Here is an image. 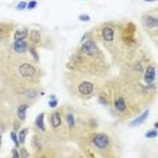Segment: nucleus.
<instances>
[{"instance_id":"obj_1","label":"nucleus","mask_w":158,"mask_h":158,"mask_svg":"<svg viewBox=\"0 0 158 158\" xmlns=\"http://www.w3.org/2000/svg\"><path fill=\"white\" fill-rule=\"evenodd\" d=\"M18 74L24 81L37 82L39 80V77H41V70H38L33 64L23 61L22 64L18 65Z\"/></svg>"},{"instance_id":"obj_2","label":"nucleus","mask_w":158,"mask_h":158,"mask_svg":"<svg viewBox=\"0 0 158 158\" xmlns=\"http://www.w3.org/2000/svg\"><path fill=\"white\" fill-rule=\"evenodd\" d=\"M141 22H142V27L145 28L149 34V37L153 38V41L157 39V33H158V16L157 12H146L143 14L141 18Z\"/></svg>"},{"instance_id":"obj_3","label":"nucleus","mask_w":158,"mask_h":158,"mask_svg":"<svg viewBox=\"0 0 158 158\" xmlns=\"http://www.w3.org/2000/svg\"><path fill=\"white\" fill-rule=\"evenodd\" d=\"M91 142H92V145L96 147V150H99V152L110 150L111 143H112L111 136L108 134H106V132H95V134H92Z\"/></svg>"},{"instance_id":"obj_4","label":"nucleus","mask_w":158,"mask_h":158,"mask_svg":"<svg viewBox=\"0 0 158 158\" xmlns=\"http://www.w3.org/2000/svg\"><path fill=\"white\" fill-rule=\"evenodd\" d=\"M95 93V82L84 80L77 84V96L81 99H91Z\"/></svg>"},{"instance_id":"obj_5","label":"nucleus","mask_w":158,"mask_h":158,"mask_svg":"<svg viewBox=\"0 0 158 158\" xmlns=\"http://www.w3.org/2000/svg\"><path fill=\"white\" fill-rule=\"evenodd\" d=\"M100 37L104 41V44L107 45H112L114 41H115V27H114V23H104L102 24L100 27Z\"/></svg>"},{"instance_id":"obj_6","label":"nucleus","mask_w":158,"mask_h":158,"mask_svg":"<svg viewBox=\"0 0 158 158\" xmlns=\"http://www.w3.org/2000/svg\"><path fill=\"white\" fill-rule=\"evenodd\" d=\"M62 114H64L62 110H57V111H53V112L49 115L50 126H52V128L54 131H58L60 128L62 127Z\"/></svg>"},{"instance_id":"obj_7","label":"nucleus","mask_w":158,"mask_h":158,"mask_svg":"<svg viewBox=\"0 0 158 158\" xmlns=\"http://www.w3.org/2000/svg\"><path fill=\"white\" fill-rule=\"evenodd\" d=\"M27 38L30 39V42H28L30 45L41 46L42 44H44V34H42V31L38 30V28H31V30L28 31Z\"/></svg>"},{"instance_id":"obj_8","label":"nucleus","mask_w":158,"mask_h":158,"mask_svg":"<svg viewBox=\"0 0 158 158\" xmlns=\"http://www.w3.org/2000/svg\"><path fill=\"white\" fill-rule=\"evenodd\" d=\"M156 77H157V70H156V65L154 64H149L145 70H143V80L145 84H153L156 82Z\"/></svg>"},{"instance_id":"obj_9","label":"nucleus","mask_w":158,"mask_h":158,"mask_svg":"<svg viewBox=\"0 0 158 158\" xmlns=\"http://www.w3.org/2000/svg\"><path fill=\"white\" fill-rule=\"evenodd\" d=\"M28 46H30V44H28L26 39H18V41H14L12 50L16 54H24V53H27Z\"/></svg>"},{"instance_id":"obj_10","label":"nucleus","mask_w":158,"mask_h":158,"mask_svg":"<svg viewBox=\"0 0 158 158\" xmlns=\"http://www.w3.org/2000/svg\"><path fill=\"white\" fill-rule=\"evenodd\" d=\"M11 30H12V23L0 22V41H4V39L10 38Z\"/></svg>"},{"instance_id":"obj_11","label":"nucleus","mask_w":158,"mask_h":158,"mask_svg":"<svg viewBox=\"0 0 158 158\" xmlns=\"http://www.w3.org/2000/svg\"><path fill=\"white\" fill-rule=\"evenodd\" d=\"M149 115H150V110H145L142 114H139L138 116L135 118L134 120H131V123H130V126L131 127H135V126H139V124H142L143 122H145L147 118H149Z\"/></svg>"},{"instance_id":"obj_12","label":"nucleus","mask_w":158,"mask_h":158,"mask_svg":"<svg viewBox=\"0 0 158 158\" xmlns=\"http://www.w3.org/2000/svg\"><path fill=\"white\" fill-rule=\"evenodd\" d=\"M27 110H28V104L27 103H22L18 106V110H16V116L20 122H24L26 120V114H27Z\"/></svg>"},{"instance_id":"obj_13","label":"nucleus","mask_w":158,"mask_h":158,"mask_svg":"<svg viewBox=\"0 0 158 158\" xmlns=\"http://www.w3.org/2000/svg\"><path fill=\"white\" fill-rule=\"evenodd\" d=\"M65 120H66V126H68V130L73 131L74 127H76V119H74V114L68 111L65 114Z\"/></svg>"},{"instance_id":"obj_14","label":"nucleus","mask_w":158,"mask_h":158,"mask_svg":"<svg viewBox=\"0 0 158 158\" xmlns=\"http://www.w3.org/2000/svg\"><path fill=\"white\" fill-rule=\"evenodd\" d=\"M31 147H33L35 152H38V153H41L42 150H44V146H42V141H41V138H39L38 134H35V135L33 136V139H31Z\"/></svg>"},{"instance_id":"obj_15","label":"nucleus","mask_w":158,"mask_h":158,"mask_svg":"<svg viewBox=\"0 0 158 158\" xmlns=\"http://www.w3.org/2000/svg\"><path fill=\"white\" fill-rule=\"evenodd\" d=\"M28 37V28L22 27V28H18L14 33V41H18V39H27Z\"/></svg>"},{"instance_id":"obj_16","label":"nucleus","mask_w":158,"mask_h":158,"mask_svg":"<svg viewBox=\"0 0 158 158\" xmlns=\"http://www.w3.org/2000/svg\"><path fill=\"white\" fill-rule=\"evenodd\" d=\"M35 127H37V130L45 132L46 131V127H45V114L41 112L37 116V119H35Z\"/></svg>"},{"instance_id":"obj_17","label":"nucleus","mask_w":158,"mask_h":158,"mask_svg":"<svg viewBox=\"0 0 158 158\" xmlns=\"http://www.w3.org/2000/svg\"><path fill=\"white\" fill-rule=\"evenodd\" d=\"M28 54L31 56V58L34 60V62L35 64H39V54H38V49H37V46H34V45H30L28 46Z\"/></svg>"},{"instance_id":"obj_18","label":"nucleus","mask_w":158,"mask_h":158,"mask_svg":"<svg viewBox=\"0 0 158 158\" xmlns=\"http://www.w3.org/2000/svg\"><path fill=\"white\" fill-rule=\"evenodd\" d=\"M28 128L27 127H23L22 130H19V132H18V139H19V145L22 146L24 145V142H26V138H27V134H28Z\"/></svg>"},{"instance_id":"obj_19","label":"nucleus","mask_w":158,"mask_h":158,"mask_svg":"<svg viewBox=\"0 0 158 158\" xmlns=\"http://www.w3.org/2000/svg\"><path fill=\"white\" fill-rule=\"evenodd\" d=\"M10 136H11V139H12V142H14V145H15V147H19V139H18V134H16V131H11L10 132Z\"/></svg>"},{"instance_id":"obj_20","label":"nucleus","mask_w":158,"mask_h":158,"mask_svg":"<svg viewBox=\"0 0 158 158\" xmlns=\"http://www.w3.org/2000/svg\"><path fill=\"white\" fill-rule=\"evenodd\" d=\"M57 106H58V100H57V98L54 95H52V98L49 100V107L50 108H56Z\"/></svg>"},{"instance_id":"obj_21","label":"nucleus","mask_w":158,"mask_h":158,"mask_svg":"<svg viewBox=\"0 0 158 158\" xmlns=\"http://www.w3.org/2000/svg\"><path fill=\"white\" fill-rule=\"evenodd\" d=\"M145 136H146V138H150V139H152V138H157V128H154V130H149L145 134Z\"/></svg>"},{"instance_id":"obj_22","label":"nucleus","mask_w":158,"mask_h":158,"mask_svg":"<svg viewBox=\"0 0 158 158\" xmlns=\"http://www.w3.org/2000/svg\"><path fill=\"white\" fill-rule=\"evenodd\" d=\"M20 157H24V158H27V157H30V153H28L27 152V149H26V147H23V145H22V147H20Z\"/></svg>"},{"instance_id":"obj_23","label":"nucleus","mask_w":158,"mask_h":158,"mask_svg":"<svg viewBox=\"0 0 158 158\" xmlns=\"http://www.w3.org/2000/svg\"><path fill=\"white\" fill-rule=\"evenodd\" d=\"M78 20H81V22H89L91 16L87 15V14H81V15H78Z\"/></svg>"},{"instance_id":"obj_24","label":"nucleus","mask_w":158,"mask_h":158,"mask_svg":"<svg viewBox=\"0 0 158 158\" xmlns=\"http://www.w3.org/2000/svg\"><path fill=\"white\" fill-rule=\"evenodd\" d=\"M11 156L14 158H20V154H19V147H14L11 150Z\"/></svg>"},{"instance_id":"obj_25","label":"nucleus","mask_w":158,"mask_h":158,"mask_svg":"<svg viewBox=\"0 0 158 158\" xmlns=\"http://www.w3.org/2000/svg\"><path fill=\"white\" fill-rule=\"evenodd\" d=\"M37 6H38V3L35 2V0H31V2L27 3V7H26V8H27V10H34Z\"/></svg>"},{"instance_id":"obj_26","label":"nucleus","mask_w":158,"mask_h":158,"mask_svg":"<svg viewBox=\"0 0 158 158\" xmlns=\"http://www.w3.org/2000/svg\"><path fill=\"white\" fill-rule=\"evenodd\" d=\"M26 7H27L26 2H19V3H18V6H16V8L19 10V11H22V10H26Z\"/></svg>"},{"instance_id":"obj_27","label":"nucleus","mask_w":158,"mask_h":158,"mask_svg":"<svg viewBox=\"0 0 158 158\" xmlns=\"http://www.w3.org/2000/svg\"><path fill=\"white\" fill-rule=\"evenodd\" d=\"M20 123H22V122H20L19 119H16L15 122H14V131H19V127H20Z\"/></svg>"},{"instance_id":"obj_28","label":"nucleus","mask_w":158,"mask_h":158,"mask_svg":"<svg viewBox=\"0 0 158 158\" xmlns=\"http://www.w3.org/2000/svg\"><path fill=\"white\" fill-rule=\"evenodd\" d=\"M2 142H3V138H2V131H0V150H2Z\"/></svg>"},{"instance_id":"obj_29","label":"nucleus","mask_w":158,"mask_h":158,"mask_svg":"<svg viewBox=\"0 0 158 158\" xmlns=\"http://www.w3.org/2000/svg\"><path fill=\"white\" fill-rule=\"evenodd\" d=\"M143 2H149L150 3V2H157V0H143Z\"/></svg>"}]
</instances>
